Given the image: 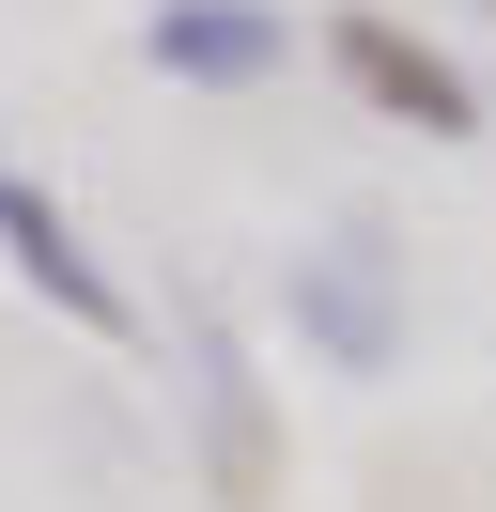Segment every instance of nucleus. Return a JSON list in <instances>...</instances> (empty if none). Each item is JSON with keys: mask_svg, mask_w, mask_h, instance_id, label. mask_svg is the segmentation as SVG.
Wrapping results in <instances>:
<instances>
[{"mask_svg": "<svg viewBox=\"0 0 496 512\" xmlns=\"http://www.w3.org/2000/svg\"><path fill=\"white\" fill-rule=\"evenodd\" d=\"M295 342L326 357V373H388L403 357V280H388V233H326V249H295Z\"/></svg>", "mask_w": 496, "mask_h": 512, "instance_id": "nucleus-1", "label": "nucleus"}, {"mask_svg": "<svg viewBox=\"0 0 496 512\" xmlns=\"http://www.w3.org/2000/svg\"><path fill=\"white\" fill-rule=\"evenodd\" d=\"M0 264H16V280L47 295L62 326H93V342H140V295H124L109 264H93V233L62 218V202L31 187V171H0Z\"/></svg>", "mask_w": 496, "mask_h": 512, "instance_id": "nucleus-2", "label": "nucleus"}, {"mask_svg": "<svg viewBox=\"0 0 496 512\" xmlns=\"http://www.w3.org/2000/svg\"><path fill=\"white\" fill-rule=\"evenodd\" d=\"M140 63L186 78V94H264V78L295 63V16H279V0H155Z\"/></svg>", "mask_w": 496, "mask_h": 512, "instance_id": "nucleus-3", "label": "nucleus"}, {"mask_svg": "<svg viewBox=\"0 0 496 512\" xmlns=\"http://www.w3.org/2000/svg\"><path fill=\"white\" fill-rule=\"evenodd\" d=\"M326 63L357 78L388 125H419V140H481V94H465V63H450V47H419V32H388V16H341V32H326Z\"/></svg>", "mask_w": 496, "mask_h": 512, "instance_id": "nucleus-4", "label": "nucleus"}, {"mask_svg": "<svg viewBox=\"0 0 496 512\" xmlns=\"http://www.w3.org/2000/svg\"><path fill=\"white\" fill-rule=\"evenodd\" d=\"M186 357H202V450H217V497H264V388H248L233 326H186Z\"/></svg>", "mask_w": 496, "mask_h": 512, "instance_id": "nucleus-5", "label": "nucleus"}]
</instances>
